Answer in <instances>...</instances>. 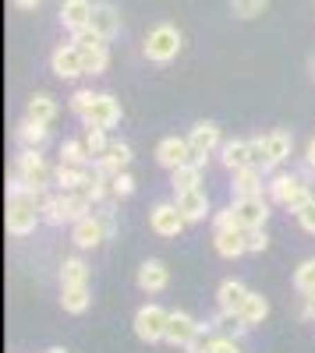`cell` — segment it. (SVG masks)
Returning <instances> with one entry per match:
<instances>
[{"mask_svg": "<svg viewBox=\"0 0 315 353\" xmlns=\"http://www.w3.org/2000/svg\"><path fill=\"white\" fill-rule=\"evenodd\" d=\"M106 237H110V233H106V223H103L96 212H93V216H85V219H78L75 230H71V241H75V248H82V251L99 248Z\"/></svg>", "mask_w": 315, "mask_h": 353, "instance_id": "13", "label": "cell"}, {"mask_svg": "<svg viewBox=\"0 0 315 353\" xmlns=\"http://www.w3.org/2000/svg\"><path fill=\"white\" fill-rule=\"evenodd\" d=\"M266 4H269V0H231V11H234V18L251 21V18H259L266 11Z\"/></svg>", "mask_w": 315, "mask_h": 353, "instance_id": "36", "label": "cell"}, {"mask_svg": "<svg viewBox=\"0 0 315 353\" xmlns=\"http://www.w3.org/2000/svg\"><path fill=\"white\" fill-rule=\"evenodd\" d=\"M149 226L156 237H178V233L188 226L181 209H178V201H160L153 205V212H149Z\"/></svg>", "mask_w": 315, "mask_h": 353, "instance_id": "6", "label": "cell"}, {"mask_svg": "<svg viewBox=\"0 0 315 353\" xmlns=\"http://www.w3.org/2000/svg\"><path fill=\"white\" fill-rule=\"evenodd\" d=\"M291 149H294V138L287 134V131H269V134H262V152H266V173L269 170H276L283 159L291 156Z\"/></svg>", "mask_w": 315, "mask_h": 353, "instance_id": "18", "label": "cell"}, {"mask_svg": "<svg viewBox=\"0 0 315 353\" xmlns=\"http://www.w3.org/2000/svg\"><path fill=\"white\" fill-rule=\"evenodd\" d=\"M93 198L85 194V191H64V212H68V219L71 223H78V219H85V216H93Z\"/></svg>", "mask_w": 315, "mask_h": 353, "instance_id": "29", "label": "cell"}, {"mask_svg": "<svg viewBox=\"0 0 315 353\" xmlns=\"http://www.w3.org/2000/svg\"><path fill=\"white\" fill-rule=\"evenodd\" d=\"M198 184H202V163H184L178 170H170V188H174V194L178 191H191Z\"/></svg>", "mask_w": 315, "mask_h": 353, "instance_id": "27", "label": "cell"}, {"mask_svg": "<svg viewBox=\"0 0 315 353\" xmlns=\"http://www.w3.org/2000/svg\"><path fill=\"white\" fill-rule=\"evenodd\" d=\"M308 74H312V81H315V53H312V61H308Z\"/></svg>", "mask_w": 315, "mask_h": 353, "instance_id": "49", "label": "cell"}, {"mask_svg": "<svg viewBox=\"0 0 315 353\" xmlns=\"http://www.w3.org/2000/svg\"><path fill=\"white\" fill-rule=\"evenodd\" d=\"M305 159H308V173H315V138L308 141V152H305Z\"/></svg>", "mask_w": 315, "mask_h": 353, "instance_id": "47", "label": "cell"}, {"mask_svg": "<svg viewBox=\"0 0 315 353\" xmlns=\"http://www.w3.org/2000/svg\"><path fill=\"white\" fill-rule=\"evenodd\" d=\"M156 163L166 166V170H178L184 163H195V152H191V141L188 138H163L156 145Z\"/></svg>", "mask_w": 315, "mask_h": 353, "instance_id": "11", "label": "cell"}, {"mask_svg": "<svg viewBox=\"0 0 315 353\" xmlns=\"http://www.w3.org/2000/svg\"><path fill=\"white\" fill-rule=\"evenodd\" d=\"M181 53V32L174 25H156L146 39V57L153 64H170Z\"/></svg>", "mask_w": 315, "mask_h": 353, "instance_id": "4", "label": "cell"}, {"mask_svg": "<svg viewBox=\"0 0 315 353\" xmlns=\"http://www.w3.org/2000/svg\"><path fill=\"white\" fill-rule=\"evenodd\" d=\"M209 332H213V325L206 321V325H202V332H198V336H195V339H191L184 350H188V353H209V343H213V336H209Z\"/></svg>", "mask_w": 315, "mask_h": 353, "instance_id": "42", "label": "cell"}, {"mask_svg": "<svg viewBox=\"0 0 315 353\" xmlns=\"http://www.w3.org/2000/svg\"><path fill=\"white\" fill-rule=\"evenodd\" d=\"M294 216H298V223H301V230H305V233H315V198H308Z\"/></svg>", "mask_w": 315, "mask_h": 353, "instance_id": "41", "label": "cell"}, {"mask_svg": "<svg viewBox=\"0 0 315 353\" xmlns=\"http://www.w3.org/2000/svg\"><path fill=\"white\" fill-rule=\"evenodd\" d=\"M209 353H245V350L234 343V336H213V343H209Z\"/></svg>", "mask_w": 315, "mask_h": 353, "instance_id": "44", "label": "cell"}, {"mask_svg": "<svg viewBox=\"0 0 315 353\" xmlns=\"http://www.w3.org/2000/svg\"><path fill=\"white\" fill-rule=\"evenodd\" d=\"M89 28H93V32H99L106 43L113 36H121V14H117V8H113V4H96L93 8V18H89Z\"/></svg>", "mask_w": 315, "mask_h": 353, "instance_id": "20", "label": "cell"}, {"mask_svg": "<svg viewBox=\"0 0 315 353\" xmlns=\"http://www.w3.org/2000/svg\"><path fill=\"white\" fill-rule=\"evenodd\" d=\"M234 219L245 226V230H255V226H266L269 219V201L262 194H251V198H234Z\"/></svg>", "mask_w": 315, "mask_h": 353, "instance_id": "10", "label": "cell"}, {"mask_svg": "<svg viewBox=\"0 0 315 353\" xmlns=\"http://www.w3.org/2000/svg\"><path fill=\"white\" fill-rule=\"evenodd\" d=\"M245 237H248V251H251V254H259V251H266V248H269L266 226H255V230H248Z\"/></svg>", "mask_w": 315, "mask_h": 353, "instance_id": "40", "label": "cell"}, {"mask_svg": "<svg viewBox=\"0 0 315 353\" xmlns=\"http://www.w3.org/2000/svg\"><path fill=\"white\" fill-rule=\"evenodd\" d=\"M262 173H266V170H259V166L234 170V184H231L234 198H251V194H262V188H269V184H262Z\"/></svg>", "mask_w": 315, "mask_h": 353, "instance_id": "21", "label": "cell"}, {"mask_svg": "<svg viewBox=\"0 0 315 353\" xmlns=\"http://www.w3.org/2000/svg\"><path fill=\"white\" fill-rule=\"evenodd\" d=\"M43 4V0H15V8H21V11H36Z\"/></svg>", "mask_w": 315, "mask_h": 353, "instance_id": "48", "label": "cell"}, {"mask_svg": "<svg viewBox=\"0 0 315 353\" xmlns=\"http://www.w3.org/2000/svg\"><path fill=\"white\" fill-rule=\"evenodd\" d=\"M43 198L46 194H11L8 198L4 223H8L11 237H28L43 223Z\"/></svg>", "mask_w": 315, "mask_h": 353, "instance_id": "1", "label": "cell"}, {"mask_svg": "<svg viewBox=\"0 0 315 353\" xmlns=\"http://www.w3.org/2000/svg\"><path fill=\"white\" fill-rule=\"evenodd\" d=\"M198 332H202V321H195L188 311H170V321H166V343L170 346H188Z\"/></svg>", "mask_w": 315, "mask_h": 353, "instance_id": "12", "label": "cell"}, {"mask_svg": "<svg viewBox=\"0 0 315 353\" xmlns=\"http://www.w3.org/2000/svg\"><path fill=\"white\" fill-rule=\"evenodd\" d=\"M131 145H124V141H110V149L99 156V159H93V170L96 173H103V176H117V173H124L128 166H131Z\"/></svg>", "mask_w": 315, "mask_h": 353, "instance_id": "14", "label": "cell"}, {"mask_svg": "<svg viewBox=\"0 0 315 353\" xmlns=\"http://www.w3.org/2000/svg\"><path fill=\"white\" fill-rule=\"evenodd\" d=\"M85 149H89V156H93V159H99V156L110 149L106 131H103V128H89V134H85Z\"/></svg>", "mask_w": 315, "mask_h": 353, "instance_id": "37", "label": "cell"}, {"mask_svg": "<svg viewBox=\"0 0 315 353\" xmlns=\"http://www.w3.org/2000/svg\"><path fill=\"white\" fill-rule=\"evenodd\" d=\"M220 152H223V156H220L223 166L231 170V173H234V170H245V166H255V163H251V141H223Z\"/></svg>", "mask_w": 315, "mask_h": 353, "instance_id": "24", "label": "cell"}, {"mask_svg": "<svg viewBox=\"0 0 315 353\" xmlns=\"http://www.w3.org/2000/svg\"><path fill=\"white\" fill-rule=\"evenodd\" d=\"M50 71H53L57 78H64V81H75L78 74H85V57H82V50H78L75 43L57 46L53 57H50Z\"/></svg>", "mask_w": 315, "mask_h": 353, "instance_id": "7", "label": "cell"}, {"mask_svg": "<svg viewBox=\"0 0 315 353\" xmlns=\"http://www.w3.org/2000/svg\"><path fill=\"white\" fill-rule=\"evenodd\" d=\"M15 173L28 184L32 194H46V188L53 184V170L46 166V159L39 156V149H21L18 163H15Z\"/></svg>", "mask_w": 315, "mask_h": 353, "instance_id": "3", "label": "cell"}, {"mask_svg": "<svg viewBox=\"0 0 315 353\" xmlns=\"http://www.w3.org/2000/svg\"><path fill=\"white\" fill-rule=\"evenodd\" d=\"M166 321H170V311H163L160 304L138 307V314H135V336L142 343H163L166 339Z\"/></svg>", "mask_w": 315, "mask_h": 353, "instance_id": "5", "label": "cell"}, {"mask_svg": "<svg viewBox=\"0 0 315 353\" xmlns=\"http://www.w3.org/2000/svg\"><path fill=\"white\" fill-rule=\"evenodd\" d=\"M43 223H53V226L68 223V212H64V191L43 198Z\"/></svg>", "mask_w": 315, "mask_h": 353, "instance_id": "33", "label": "cell"}, {"mask_svg": "<svg viewBox=\"0 0 315 353\" xmlns=\"http://www.w3.org/2000/svg\"><path fill=\"white\" fill-rule=\"evenodd\" d=\"M57 113H61V106H57V99L46 96V92L32 96V99H28V106H25V117H28V121H39V124H50Z\"/></svg>", "mask_w": 315, "mask_h": 353, "instance_id": "28", "label": "cell"}, {"mask_svg": "<svg viewBox=\"0 0 315 353\" xmlns=\"http://www.w3.org/2000/svg\"><path fill=\"white\" fill-rule=\"evenodd\" d=\"M241 318L248 321V329L262 325V321L269 318V301L262 297V293H251V297H248V304L241 307Z\"/></svg>", "mask_w": 315, "mask_h": 353, "instance_id": "30", "label": "cell"}, {"mask_svg": "<svg viewBox=\"0 0 315 353\" xmlns=\"http://www.w3.org/2000/svg\"><path fill=\"white\" fill-rule=\"evenodd\" d=\"M178 209H181V216H184V223L191 226V223H202L206 216H209V194L202 191V188H191V191H178Z\"/></svg>", "mask_w": 315, "mask_h": 353, "instance_id": "15", "label": "cell"}, {"mask_svg": "<svg viewBox=\"0 0 315 353\" xmlns=\"http://www.w3.org/2000/svg\"><path fill=\"white\" fill-rule=\"evenodd\" d=\"M93 181V173L85 170V166H68V163H61L53 170V184L61 188V191H85V184Z\"/></svg>", "mask_w": 315, "mask_h": 353, "instance_id": "23", "label": "cell"}, {"mask_svg": "<svg viewBox=\"0 0 315 353\" xmlns=\"http://www.w3.org/2000/svg\"><path fill=\"white\" fill-rule=\"evenodd\" d=\"M82 121H85V128H103V131L117 128V124H121V103L113 99L110 92H99L96 103H93V110L85 113Z\"/></svg>", "mask_w": 315, "mask_h": 353, "instance_id": "8", "label": "cell"}, {"mask_svg": "<svg viewBox=\"0 0 315 353\" xmlns=\"http://www.w3.org/2000/svg\"><path fill=\"white\" fill-rule=\"evenodd\" d=\"M96 96H99V92H93V88H78V92L71 96V113H75V117H85V113L93 110Z\"/></svg>", "mask_w": 315, "mask_h": 353, "instance_id": "38", "label": "cell"}, {"mask_svg": "<svg viewBox=\"0 0 315 353\" xmlns=\"http://www.w3.org/2000/svg\"><path fill=\"white\" fill-rule=\"evenodd\" d=\"M138 286L146 290V293H160V290H166V286H170V269H166L163 261L149 258V261L138 269Z\"/></svg>", "mask_w": 315, "mask_h": 353, "instance_id": "22", "label": "cell"}, {"mask_svg": "<svg viewBox=\"0 0 315 353\" xmlns=\"http://www.w3.org/2000/svg\"><path fill=\"white\" fill-rule=\"evenodd\" d=\"M71 43L78 46V50H89V46H99V43H106L99 32H93V28H82V32H75L71 36Z\"/></svg>", "mask_w": 315, "mask_h": 353, "instance_id": "43", "label": "cell"}, {"mask_svg": "<svg viewBox=\"0 0 315 353\" xmlns=\"http://www.w3.org/2000/svg\"><path fill=\"white\" fill-rule=\"evenodd\" d=\"M93 0H64L61 8V25L68 28V32H82V28H89V18H93Z\"/></svg>", "mask_w": 315, "mask_h": 353, "instance_id": "19", "label": "cell"}, {"mask_svg": "<svg viewBox=\"0 0 315 353\" xmlns=\"http://www.w3.org/2000/svg\"><path fill=\"white\" fill-rule=\"evenodd\" d=\"M46 353H64V350H46Z\"/></svg>", "mask_w": 315, "mask_h": 353, "instance_id": "50", "label": "cell"}, {"mask_svg": "<svg viewBox=\"0 0 315 353\" xmlns=\"http://www.w3.org/2000/svg\"><path fill=\"white\" fill-rule=\"evenodd\" d=\"M245 226H231V230H213V248L220 258H241L248 251V237Z\"/></svg>", "mask_w": 315, "mask_h": 353, "instance_id": "16", "label": "cell"}, {"mask_svg": "<svg viewBox=\"0 0 315 353\" xmlns=\"http://www.w3.org/2000/svg\"><path fill=\"white\" fill-rule=\"evenodd\" d=\"M294 290L305 293V297H312V293H315V258H308V261L298 265V272H294Z\"/></svg>", "mask_w": 315, "mask_h": 353, "instance_id": "35", "label": "cell"}, {"mask_svg": "<svg viewBox=\"0 0 315 353\" xmlns=\"http://www.w3.org/2000/svg\"><path fill=\"white\" fill-rule=\"evenodd\" d=\"M82 283H89V265L82 258H68L61 265V286H82Z\"/></svg>", "mask_w": 315, "mask_h": 353, "instance_id": "31", "label": "cell"}, {"mask_svg": "<svg viewBox=\"0 0 315 353\" xmlns=\"http://www.w3.org/2000/svg\"><path fill=\"white\" fill-rule=\"evenodd\" d=\"M188 141H191V152H195V163H202L206 166V159L216 152V149H223V138H220V128L216 124H209V121H202V124H195L191 128V134H188Z\"/></svg>", "mask_w": 315, "mask_h": 353, "instance_id": "9", "label": "cell"}, {"mask_svg": "<svg viewBox=\"0 0 315 353\" xmlns=\"http://www.w3.org/2000/svg\"><path fill=\"white\" fill-rule=\"evenodd\" d=\"M248 297H251V290L241 279H223L220 290H216V304L227 314H241V307L248 304Z\"/></svg>", "mask_w": 315, "mask_h": 353, "instance_id": "17", "label": "cell"}, {"mask_svg": "<svg viewBox=\"0 0 315 353\" xmlns=\"http://www.w3.org/2000/svg\"><path fill=\"white\" fill-rule=\"evenodd\" d=\"M110 191H113V198H131L135 194V176L128 170L117 173V176H110Z\"/></svg>", "mask_w": 315, "mask_h": 353, "instance_id": "39", "label": "cell"}, {"mask_svg": "<svg viewBox=\"0 0 315 353\" xmlns=\"http://www.w3.org/2000/svg\"><path fill=\"white\" fill-rule=\"evenodd\" d=\"M231 226H241V223L234 219V209H223V212L213 216V230H231Z\"/></svg>", "mask_w": 315, "mask_h": 353, "instance_id": "45", "label": "cell"}, {"mask_svg": "<svg viewBox=\"0 0 315 353\" xmlns=\"http://www.w3.org/2000/svg\"><path fill=\"white\" fill-rule=\"evenodd\" d=\"M82 57H85V74H103V71H106V64H110L106 43H99V46H89V50H82Z\"/></svg>", "mask_w": 315, "mask_h": 353, "instance_id": "34", "label": "cell"}, {"mask_svg": "<svg viewBox=\"0 0 315 353\" xmlns=\"http://www.w3.org/2000/svg\"><path fill=\"white\" fill-rule=\"evenodd\" d=\"M89 304H93L89 283H82V286H61V307H64L68 314H82Z\"/></svg>", "mask_w": 315, "mask_h": 353, "instance_id": "26", "label": "cell"}, {"mask_svg": "<svg viewBox=\"0 0 315 353\" xmlns=\"http://www.w3.org/2000/svg\"><path fill=\"white\" fill-rule=\"evenodd\" d=\"M301 318H305V321H315V293H312V297H305V307H301Z\"/></svg>", "mask_w": 315, "mask_h": 353, "instance_id": "46", "label": "cell"}, {"mask_svg": "<svg viewBox=\"0 0 315 353\" xmlns=\"http://www.w3.org/2000/svg\"><path fill=\"white\" fill-rule=\"evenodd\" d=\"M61 163L89 170V166H93V156H89V149H85V141H64V145H61Z\"/></svg>", "mask_w": 315, "mask_h": 353, "instance_id": "32", "label": "cell"}, {"mask_svg": "<svg viewBox=\"0 0 315 353\" xmlns=\"http://www.w3.org/2000/svg\"><path fill=\"white\" fill-rule=\"evenodd\" d=\"M15 138H18L21 149H43L46 138H50V128L39 124V121H28V117H25V121L18 124V131H15Z\"/></svg>", "mask_w": 315, "mask_h": 353, "instance_id": "25", "label": "cell"}, {"mask_svg": "<svg viewBox=\"0 0 315 353\" xmlns=\"http://www.w3.org/2000/svg\"><path fill=\"white\" fill-rule=\"evenodd\" d=\"M269 198L276 205H283V209L298 212L301 205L312 198L308 194V184H305V173H276L273 181H269Z\"/></svg>", "mask_w": 315, "mask_h": 353, "instance_id": "2", "label": "cell"}]
</instances>
